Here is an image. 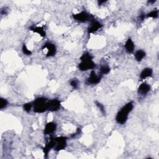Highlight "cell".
Wrapping results in <instances>:
<instances>
[{"instance_id": "21", "label": "cell", "mask_w": 159, "mask_h": 159, "mask_svg": "<svg viewBox=\"0 0 159 159\" xmlns=\"http://www.w3.org/2000/svg\"><path fill=\"white\" fill-rule=\"evenodd\" d=\"M33 104L31 103H27L24 105V109L25 110V111L27 113L30 112V110H31V108L33 107Z\"/></svg>"}, {"instance_id": "25", "label": "cell", "mask_w": 159, "mask_h": 159, "mask_svg": "<svg viewBox=\"0 0 159 159\" xmlns=\"http://www.w3.org/2000/svg\"><path fill=\"white\" fill-rule=\"evenodd\" d=\"M145 14L144 13H142L141 14H140V16H139L140 20H141V21L144 20V19H145Z\"/></svg>"}, {"instance_id": "22", "label": "cell", "mask_w": 159, "mask_h": 159, "mask_svg": "<svg viewBox=\"0 0 159 159\" xmlns=\"http://www.w3.org/2000/svg\"><path fill=\"white\" fill-rule=\"evenodd\" d=\"M22 52H23L24 54L26 55V56H30V55L32 54V52L28 49V48L26 47V44H24L22 46Z\"/></svg>"}, {"instance_id": "14", "label": "cell", "mask_w": 159, "mask_h": 159, "mask_svg": "<svg viewBox=\"0 0 159 159\" xmlns=\"http://www.w3.org/2000/svg\"><path fill=\"white\" fill-rule=\"evenodd\" d=\"M152 73H153V70L150 68H146L144 69L142 72L140 73V79L144 80L146 78L150 77L152 76Z\"/></svg>"}, {"instance_id": "23", "label": "cell", "mask_w": 159, "mask_h": 159, "mask_svg": "<svg viewBox=\"0 0 159 159\" xmlns=\"http://www.w3.org/2000/svg\"><path fill=\"white\" fill-rule=\"evenodd\" d=\"M95 103L96 106L99 108V109H100L101 112L103 114H105L106 112H105V107H104V106L102 105V104H101L100 103L98 102V101H95Z\"/></svg>"}, {"instance_id": "5", "label": "cell", "mask_w": 159, "mask_h": 159, "mask_svg": "<svg viewBox=\"0 0 159 159\" xmlns=\"http://www.w3.org/2000/svg\"><path fill=\"white\" fill-rule=\"evenodd\" d=\"M61 107V103L57 99H53L47 102V110L50 111H57Z\"/></svg>"}, {"instance_id": "26", "label": "cell", "mask_w": 159, "mask_h": 159, "mask_svg": "<svg viewBox=\"0 0 159 159\" xmlns=\"http://www.w3.org/2000/svg\"><path fill=\"white\" fill-rule=\"evenodd\" d=\"M106 1H98V4H99V5H101L102 4L105 3H106Z\"/></svg>"}, {"instance_id": "1", "label": "cell", "mask_w": 159, "mask_h": 159, "mask_svg": "<svg viewBox=\"0 0 159 159\" xmlns=\"http://www.w3.org/2000/svg\"><path fill=\"white\" fill-rule=\"evenodd\" d=\"M81 63L78 65V68L81 71H87L94 69L96 64L93 61V57L88 52L84 53L80 57Z\"/></svg>"}, {"instance_id": "6", "label": "cell", "mask_w": 159, "mask_h": 159, "mask_svg": "<svg viewBox=\"0 0 159 159\" xmlns=\"http://www.w3.org/2000/svg\"><path fill=\"white\" fill-rule=\"evenodd\" d=\"M128 118V113L121 109L116 116V121L118 124H124L126 123Z\"/></svg>"}, {"instance_id": "24", "label": "cell", "mask_w": 159, "mask_h": 159, "mask_svg": "<svg viewBox=\"0 0 159 159\" xmlns=\"http://www.w3.org/2000/svg\"><path fill=\"white\" fill-rule=\"evenodd\" d=\"M70 85L74 89H77L78 87V82L77 80L73 79V80H71L70 81Z\"/></svg>"}, {"instance_id": "7", "label": "cell", "mask_w": 159, "mask_h": 159, "mask_svg": "<svg viewBox=\"0 0 159 159\" xmlns=\"http://www.w3.org/2000/svg\"><path fill=\"white\" fill-rule=\"evenodd\" d=\"M44 48H47V57H53L56 53L57 48L56 46L54 44L51 43V42H47L45 44L43 47H42V49Z\"/></svg>"}, {"instance_id": "19", "label": "cell", "mask_w": 159, "mask_h": 159, "mask_svg": "<svg viewBox=\"0 0 159 159\" xmlns=\"http://www.w3.org/2000/svg\"><path fill=\"white\" fill-rule=\"evenodd\" d=\"M110 72V68L107 65H103L100 69V73L102 75H106Z\"/></svg>"}, {"instance_id": "12", "label": "cell", "mask_w": 159, "mask_h": 159, "mask_svg": "<svg viewBox=\"0 0 159 159\" xmlns=\"http://www.w3.org/2000/svg\"><path fill=\"white\" fill-rule=\"evenodd\" d=\"M150 90V85L146 83H143L140 85L138 88V93L140 95H146L147 94Z\"/></svg>"}, {"instance_id": "17", "label": "cell", "mask_w": 159, "mask_h": 159, "mask_svg": "<svg viewBox=\"0 0 159 159\" xmlns=\"http://www.w3.org/2000/svg\"><path fill=\"white\" fill-rule=\"evenodd\" d=\"M133 108H134L133 103L129 102V103H127L125 106H124L123 108H122L121 109L123 110V111H124L125 112L129 114L132 111V110L133 109Z\"/></svg>"}, {"instance_id": "16", "label": "cell", "mask_w": 159, "mask_h": 159, "mask_svg": "<svg viewBox=\"0 0 159 159\" xmlns=\"http://www.w3.org/2000/svg\"><path fill=\"white\" fill-rule=\"evenodd\" d=\"M145 52L144 51L142 50H139L137 51L136 53H135V59L138 62H140L145 57Z\"/></svg>"}, {"instance_id": "18", "label": "cell", "mask_w": 159, "mask_h": 159, "mask_svg": "<svg viewBox=\"0 0 159 159\" xmlns=\"http://www.w3.org/2000/svg\"><path fill=\"white\" fill-rule=\"evenodd\" d=\"M158 16V10L155 9L150 11L149 13L147 14V17H152V18H157Z\"/></svg>"}, {"instance_id": "13", "label": "cell", "mask_w": 159, "mask_h": 159, "mask_svg": "<svg viewBox=\"0 0 159 159\" xmlns=\"http://www.w3.org/2000/svg\"><path fill=\"white\" fill-rule=\"evenodd\" d=\"M29 29L31 30V31L39 34L42 37H45L46 35L45 29H44V28L43 27L30 26L29 27Z\"/></svg>"}, {"instance_id": "15", "label": "cell", "mask_w": 159, "mask_h": 159, "mask_svg": "<svg viewBox=\"0 0 159 159\" xmlns=\"http://www.w3.org/2000/svg\"><path fill=\"white\" fill-rule=\"evenodd\" d=\"M125 48L127 52L132 53L134 52V48H135V46H134V42L131 38H129L127 40L125 44Z\"/></svg>"}, {"instance_id": "11", "label": "cell", "mask_w": 159, "mask_h": 159, "mask_svg": "<svg viewBox=\"0 0 159 159\" xmlns=\"http://www.w3.org/2000/svg\"><path fill=\"white\" fill-rule=\"evenodd\" d=\"M55 145H56V140H55V138H51L49 141L47 143V144L44 147V148L43 149L45 157H47L48 152H49L51 149L54 148Z\"/></svg>"}, {"instance_id": "20", "label": "cell", "mask_w": 159, "mask_h": 159, "mask_svg": "<svg viewBox=\"0 0 159 159\" xmlns=\"http://www.w3.org/2000/svg\"><path fill=\"white\" fill-rule=\"evenodd\" d=\"M7 105H8V101L4 98H1V99H0V109H3L5 108L7 106Z\"/></svg>"}, {"instance_id": "3", "label": "cell", "mask_w": 159, "mask_h": 159, "mask_svg": "<svg viewBox=\"0 0 159 159\" xmlns=\"http://www.w3.org/2000/svg\"><path fill=\"white\" fill-rule=\"evenodd\" d=\"M73 17L74 20L80 22H86L87 21L93 22L95 21L94 16L88 13L87 11H82L80 13L73 14Z\"/></svg>"}, {"instance_id": "2", "label": "cell", "mask_w": 159, "mask_h": 159, "mask_svg": "<svg viewBox=\"0 0 159 159\" xmlns=\"http://www.w3.org/2000/svg\"><path fill=\"white\" fill-rule=\"evenodd\" d=\"M47 100L45 98H38L33 103L34 111L38 113H42L47 110Z\"/></svg>"}, {"instance_id": "8", "label": "cell", "mask_w": 159, "mask_h": 159, "mask_svg": "<svg viewBox=\"0 0 159 159\" xmlns=\"http://www.w3.org/2000/svg\"><path fill=\"white\" fill-rule=\"evenodd\" d=\"M101 78V76H98L96 74V73L95 71L92 70L90 73V77L88 78L87 83L88 84H91V85H96L98 83Z\"/></svg>"}, {"instance_id": "4", "label": "cell", "mask_w": 159, "mask_h": 159, "mask_svg": "<svg viewBox=\"0 0 159 159\" xmlns=\"http://www.w3.org/2000/svg\"><path fill=\"white\" fill-rule=\"evenodd\" d=\"M56 140V145L54 147V150L57 152L64 150L66 147V137H59L55 138Z\"/></svg>"}, {"instance_id": "27", "label": "cell", "mask_w": 159, "mask_h": 159, "mask_svg": "<svg viewBox=\"0 0 159 159\" xmlns=\"http://www.w3.org/2000/svg\"><path fill=\"white\" fill-rule=\"evenodd\" d=\"M155 2V1H148V3H149V4H153V3H154Z\"/></svg>"}, {"instance_id": "9", "label": "cell", "mask_w": 159, "mask_h": 159, "mask_svg": "<svg viewBox=\"0 0 159 159\" xmlns=\"http://www.w3.org/2000/svg\"><path fill=\"white\" fill-rule=\"evenodd\" d=\"M101 27H102V24L98 21H96L95 20L93 22H91L90 26L88 29V34L94 33L98 31V30H100Z\"/></svg>"}, {"instance_id": "10", "label": "cell", "mask_w": 159, "mask_h": 159, "mask_svg": "<svg viewBox=\"0 0 159 159\" xmlns=\"http://www.w3.org/2000/svg\"><path fill=\"white\" fill-rule=\"evenodd\" d=\"M57 129V124L53 123V122H50L48 123L44 129V134L46 135H48V134H53L55 131H56Z\"/></svg>"}]
</instances>
